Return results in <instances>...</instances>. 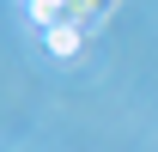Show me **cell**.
<instances>
[{
    "mask_svg": "<svg viewBox=\"0 0 158 152\" xmlns=\"http://www.w3.org/2000/svg\"><path fill=\"white\" fill-rule=\"evenodd\" d=\"M79 43H85V24H73V19H61V24H49V31H43V49H49L55 61H73Z\"/></svg>",
    "mask_w": 158,
    "mask_h": 152,
    "instance_id": "1",
    "label": "cell"
}]
</instances>
